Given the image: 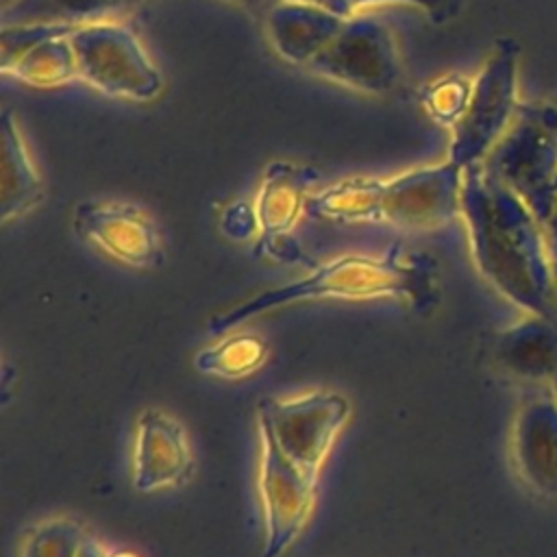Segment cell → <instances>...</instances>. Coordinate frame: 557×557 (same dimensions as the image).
Returning <instances> with one entry per match:
<instances>
[{"label": "cell", "mask_w": 557, "mask_h": 557, "mask_svg": "<svg viewBox=\"0 0 557 557\" xmlns=\"http://www.w3.org/2000/svg\"><path fill=\"white\" fill-rule=\"evenodd\" d=\"M459 215L479 274L524 313L557 318L544 228L481 161L463 168Z\"/></svg>", "instance_id": "cell-1"}, {"label": "cell", "mask_w": 557, "mask_h": 557, "mask_svg": "<svg viewBox=\"0 0 557 557\" xmlns=\"http://www.w3.org/2000/svg\"><path fill=\"white\" fill-rule=\"evenodd\" d=\"M322 298H394L413 311H429L437 302V261L426 252L407 250L400 242H392L381 255H339L315 263L305 276L292 283L261 292L215 315L209 322V331L226 333L270 309Z\"/></svg>", "instance_id": "cell-2"}, {"label": "cell", "mask_w": 557, "mask_h": 557, "mask_svg": "<svg viewBox=\"0 0 557 557\" xmlns=\"http://www.w3.org/2000/svg\"><path fill=\"white\" fill-rule=\"evenodd\" d=\"M348 418L350 403L335 389L263 398L257 405L259 429L313 481L320 479V470Z\"/></svg>", "instance_id": "cell-3"}, {"label": "cell", "mask_w": 557, "mask_h": 557, "mask_svg": "<svg viewBox=\"0 0 557 557\" xmlns=\"http://www.w3.org/2000/svg\"><path fill=\"white\" fill-rule=\"evenodd\" d=\"M520 46L511 37H498L487 61L472 81V94L461 120L453 126L448 159L468 168L487 157L518 113Z\"/></svg>", "instance_id": "cell-4"}, {"label": "cell", "mask_w": 557, "mask_h": 557, "mask_svg": "<svg viewBox=\"0 0 557 557\" xmlns=\"http://www.w3.org/2000/svg\"><path fill=\"white\" fill-rule=\"evenodd\" d=\"M78 78L104 96L148 102L161 94L163 78L137 35L117 22L78 26L70 35Z\"/></svg>", "instance_id": "cell-5"}, {"label": "cell", "mask_w": 557, "mask_h": 557, "mask_svg": "<svg viewBox=\"0 0 557 557\" xmlns=\"http://www.w3.org/2000/svg\"><path fill=\"white\" fill-rule=\"evenodd\" d=\"M544 224L557 198V137L522 104L505 135L481 161Z\"/></svg>", "instance_id": "cell-6"}, {"label": "cell", "mask_w": 557, "mask_h": 557, "mask_svg": "<svg viewBox=\"0 0 557 557\" xmlns=\"http://www.w3.org/2000/svg\"><path fill=\"white\" fill-rule=\"evenodd\" d=\"M307 70L344 87L381 96L396 87L400 59L383 22L370 15H350Z\"/></svg>", "instance_id": "cell-7"}, {"label": "cell", "mask_w": 557, "mask_h": 557, "mask_svg": "<svg viewBox=\"0 0 557 557\" xmlns=\"http://www.w3.org/2000/svg\"><path fill=\"white\" fill-rule=\"evenodd\" d=\"M261 461L257 490L263 507V550L261 557H283L305 531L313 507L318 481L309 479L276 442L259 429Z\"/></svg>", "instance_id": "cell-8"}, {"label": "cell", "mask_w": 557, "mask_h": 557, "mask_svg": "<svg viewBox=\"0 0 557 557\" xmlns=\"http://www.w3.org/2000/svg\"><path fill=\"white\" fill-rule=\"evenodd\" d=\"M320 172L309 165H296L289 161H272L255 200L257 215V244L255 255L272 257L276 261L287 263H307L315 265L298 242L292 237V231L298 218L305 213V202L309 198V189L318 183Z\"/></svg>", "instance_id": "cell-9"}, {"label": "cell", "mask_w": 557, "mask_h": 557, "mask_svg": "<svg viewBox=\"0 0 557 557\" xmlns=\"http://www.w3.org/2000/svg\"><path fill=\"white\" fill-rule=\"evenodd\" d=\"M463 168L446 159L385 181L381 222L398 231L420 233L448 224L459 215Z\"/></svg>", "instance_id": "cell-10"}, {"label": "cell", "mask_w": 557, "mask_h": 557, "mask_svg": "<svg viewBox=\"0 0 557 557\" xmlns=\"http://www.w3.org/2000/svg\"><path fill=\"white\" fill-rule=\"evenodd\" d=\"M74 233L107 257L131 268H154L163 244L152 218L128 202L83 200L72 215Z\"/></svg>", "instance_id": "cell-11"}, {"label": "cell", "mask_w": 557, "mask_h": 557, "mask_svg": "<svg viewBox=\"0 0 557 557\" xmlns=\"http://www.w3.org/2000/svg\"><path fill=\"white\" fill-rule=\"evenodd\" d=\"M191 472L194 455L185 426L161 409H144L133 440V487L144 494L181 487Z\"/></svg>", "instance_id": "cell-12"}, {"label": "cell", "mask_w": 557, "mask_h": 557, "mask_svg": "<svg viewBox=\"0 0 557 557\" xmlns=\"http://www.w3.org/2000/svg\"><path fill=\"white\" fill-rule=\"evenodd\" d=\"M511 463L542 498H557V394L544 387L522 403L511 424Z\"/></svg>", "instance_id": "cell-13"}, {"label": "cell", "mask_w": 557, "mask_h": 557, "mask_svg": "<svg viewBox=\"0 0 557 557\" xmlns=\"http://www.w3.org/2000/svg\"><path fill=\"white\" fill-rule=\"evenodd\" d=\"M490 359L516 381L550 387L557 381V318L524 313L492 335Z\"/></svg>", "instance_id": "cell-14"}, {"label": "cell", "mask_w": 557, "mask_h": 557, "mask_svg": "<svg viewBox=\"0 0 557 557\" xmlns=\"http://www.w3.org/2000/svg\"><path fill=\"white\" fill-rule=\"evenodd\" d=\"M346 17L324 7L278 0L265 13V33L281 59L307 67L339 33Z\"/></svg>", "instance_id": "cell-15"}, {"label": "cell", "mask_w": 557, "mask_h": 557, "mask_svg": "<svg viewBox=\"0 0 557 557\" xmlns=\"http://www.w3.org/2000/svg\"><path fill=\"white\" fill-rule=\"evenodd\" d=\"M17 557H141L137 550L115 546L72 516H50L24 529Z\"/></svg>", "instance_id": "cell-16"}, {"label": "cell", "mask_w": 557, "mask_h": 557, "mask_svg": "<svg viewBox=\"0 0 557 557\" xmlns=\"http://www.w3.org/2000/svg\"><path fill=\"white\" fill-rule=\"evenodd\" d=\"M0 218L2 222H11L39 205L44 198V185L22 139L17 117L9 107H4L0 113Z\"/></svg>", "instance_id": "cell-17"}, {"label": "cell", "mask_w": 557, "mask_h": 557, "mask_svg": "<svg viewBox=\"0 0 557 557\" xmlns=\"http://www.w3.org/2000/svg\"><path fill=\"white\" fill-rule=\"evenodd\" d=\"M146 2L148 0H9L2 4V26L28 22L70 26L113 22Z\"/></svg>", "instance_id": "cell-18"}, {"label": "cell", "mask_w": 557, "mask_h": 557, "mask_svg": "<svg viewBox=\"0 0 557 557\" xmlns=\"http://www.w3.org/2000/svg\"><path fill=\"white\" fill-rule=\"evenodd\" d=\"M383 187V178L352 176L337 181L320 191L309 194L305 202V215L335 224L381 222Z\"/></svg>", "instance_id": "cell-19"}, {"label": "cell", "mask_w": 557, "mask_h": 557, "mask_svg": "<svg viewBox=\"0 0 557 557\" xmlns=\"http://www.w3.org/2000/svg\"><path fill=\"white\" fill-rule=\"evenodd\" d=\"M270 355V346L255 333H231L194 355V368L218 379H244L257 372Z\"/></svg>", "instance_id": "cell-20"}, {"label": "cell", "mask_w": 557, "mask_h": 557, "mask_svg": "<svg viewBox=\"0 0 557 557\" xmlns=\"http://www.w3.org/2000/svg\"><path fill=\"white\" fill-rule=\"evenodd\" d=\"M4 74H11L15 81L39 89L67 85L70 81L78 78V65L70 35L54 37L35 46L24 57H20Z\"/></svg>", "instance_id": "cell-21"}, {"label": "cell", "mask_w": 557, "mask_h": 557, "mask_svg": "<svg viewBox=\"0 0 557 557\" xmlns=\"http://www.w3.org/2000/svg\"><path fill=\"white\" fill-rule=\"evenodd\" d=\"M472 83L457 74H446L435 81H429L420 89V104L424 113L444 126H455L470 100Z\"/></svg>", "instance_id": "cell-22"}, {"label": "cell", "mask_w": 557, "mask_h": 557, "mask_svg": "<svg viewBox=\"0 0 557 557\" xmlns=\"http://www.w3.org/2000/svg\"><path fill=\"white\" fill-rule=\"evenodd\" d=\"M78 26L52 24V22H28V24H7L0 35V67L7 72L20 57H24L35 46L54 39L67 37Z\"/></svg>", "instance_id": "cell-23"}, {"label": "cell", "mask_w": 557, "mask_h": 557, "mask_svg": "<svg viewBox=\"0 0 557 557\" xmlns=\"http://www.w3.org/2000/svg\"><path fill=\"white\" fill-rule=\"evenodd\" d=\"M352 13L361 7H370V4H411L424 11V15L433 22V24H444L453 17H457V13L461 11V2L463 0H348Z\"/></svg>", "instance_id": "cell-24"}, {"label": "cell", "mask_w": 557, "mask_h": 557, "mask_svg": "<svg viewBox=\"0 0 557 557\" xmlns=\"http://www.w3.org/2000/svg\"><path fill=\"white\" fill-rule=\"evenodd\" d=\"M222 231L233 239H246L257 233V215L255 207L246 202H235L224 211Z\"/></svg>", "instance_id": "cell-25"}, {"label": "cell", "mask_w": 557, "mask_h": 557, "mask_svg": "<svg viewBox=\"0 0 557 557\" xmlns=\"http://www.w3.org/2000/svg\"><path fill=\"white\" fill-rule=\"evenodd\" d=\"M522 109L557 137V104H522Z\"/></svg>", "instance_id": "cell-26"}, {"label": "cell", "mask_w": 557, "mask_h": 557, "mask_svg": "<svg viewBox=\"0 0 557 557\" xmlns=\"http://www.w3.org/2000/svg\"><path fill=\"white\" fill-rule=\"evenodd\" d=\"M544 228V237H546V246H548V255H550V263L557 261V198L553 205V211L548 215V220L542 224Z\"/></svg>", "instance_id": "cell-27"}, {"label": "cell", "mask_w": 557, "mask_h": 557, "mask_svg": "<svg viewBox=\"0 0 557 557\" xmlns=\"http://www.w3.org/2000/svg\"><path fill=\"white\" fill-rule=\"evenodd\" d=\"M296 2H309V4H318V7H324L333 13H339L344 17H350L355 15L352 9H350V2L348 0H296Z\"/></svg>", "instance_id": "cell-28"}, {"label": "cell", "mask_w": 557, "mask_h": 557, "mask_svg": "<svg viewBox=\"0 0 557 557\" xmlns=\"http://www.w3.org/2000/svg\"><path fill=\"white\" fill-rule=\"evenodd\" d=\"M228 2H233V4H239V7H244V9H250V11H255V9H263V7H272V0H228Z\"/></svg>", "instance_id": "cell-29"}, {"label": "cell", "mask_w": 557, "mask_h": 557, "mask_svg": "<svg viewBox=\"0 0 557 557\" xmlns=\"http://www.w3.org/2000/svg\"><path fill=\"white\" fill-rule=\"evenodd\" d=\"M550 265H553V287H555V298H557V261H553Z\"/></svg>", "instance_id": "cell-30"}, {"label": "cell", "mask_w": 557, "mask_h": 557, "mask_svg": "<svg viewBox=\"0 0 557 557\" xmlns=\"http://www.w3.org/2000/svg\"><path fill=\"white\" fill-rule=\"evenodd\" d=\"M550 387H553V392H555V394H557V381H555V383H553V385H550Z\"/></svg>", "instance_id": "cell-31"}, {"label": "cell", "mask_w": 557, "mask_h": 557, "mask_svg": "<svg viewBox=\"0 0 557 557\" xmlns=\"http://www.w3.org/2000/svg\"><path fill=\"white\" fill-rule=\"evenodd\" d=\"M4 2H9V0H4Z\"/></svg>", "instance_id": "cell-32"}]
</instances>
